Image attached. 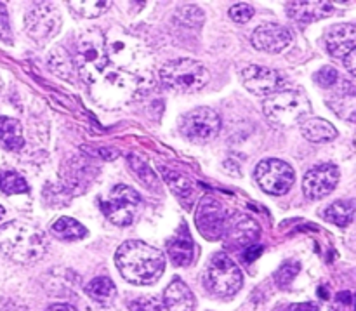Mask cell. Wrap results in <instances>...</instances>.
Wrapping results in <instances>:
<instances>
[{
    "label": "cell",
    "instance_id": "cell-1",
    "mask_svg": "<svg viewBox=\"0 0 356 311\" xmlns=\"http://www.w3.org/2000/svg\"><path fill=\"white\" fill-rule=\"evenodd\" d=\"M115 264L127 282L134 285H152L165 270L162 250L141 240H127L115 254Z\"/></svg>",
    "mask_w": 356,
    "mask_h": 311
},
{
    "label": "cell",
    "instance_id": "cell-2",
    "mask_svg": "<svg viewBox=\"0 0 356 311\" xmlns=\"http://www.w3.org/2000/svg\"><path fill=\"white\" fill-rule=\"evenodd\" d=\"M47 240L37 226L24 221H10L0 226V250L9 260L21 264H31L42 260Z\"/></svg>",
    "mask_w": 356,
    "mask_h": 311
},
{
    "label": "cell",
    "instance_id": "cell-3",
    "mask_svg": "<svg viewBox=\"0 0 356 311\" xmlns=\"http://www.w3.org/2000/svg\"><path fill=\"white\" fill-rule=\"evenodd\" d=\"M263 111L271 122L287 127L306 120L312 113V103L301 90L282 89L264 97Z\"/></svg>",
    "mask_w": 356,
    "mask_h": 311
},
{
    "label": "cell",
    "instance_id": "cell-4",
    "mask_svg": "<svg viewBox=\"0 0 356 311\" xmlns=\"http://www.w3.org/2000/svg\"><path fill=\"white\" fill-rule=\"evenodd\" d=\"M73 63L80 75L89 83H94L106 70L108 51L106 37L99 30H86L79 35Z\"/></svg>",
    "mask_w": 356,
    "mask_h": 311
},
{
    "label": "cell",
    "instance_id": "cell-5",
    "mask_svg": "<svg viewBox=\"0 0 356 311\" xmlns=\"http://www.w3.org/2000/svg\"><path fill=\"white\" fill-rule=\"evenodd\" d=\"M141 83L143 77L122 70H108L92 83V96L103 106H120L134 99Z\"/></svg>",
    "mask_w": 356,
    "mask_h": 311
},
{
    "label": "cell",
    "instance_id": "cell-6",
    "mask_svg": "<svg viewBox=\"0 0 356 311\" xmlns=\"http://www.w3.org/2000/svg\"><path fill=\"white\" fill-rule=\"evenodd\" d=\"M242 271L235 261L225 253H218L211 257L204 271V284L212 294L219 298H229L242 289Z\"/></svg>",
    "mask_w": 356,
    "mask_h": 311
},
{
    "label": "cell",
    "instance_id": "cell-7",
    "mask_svg": "<svg viewBox=\"0 0 356 311\" xmlns=\"http://www.w3.org/2000/svg\"><path fill=\"white\" fill-rule=\"evenodd\" d=\"M209 70L195 59H176L160 68V80L177 93H195L209 82Z\"/></svg>",
    "mask_w": 356,
    "mask_h": 311
},
{
    "label": "cell",
    "instance_id": "cell-8",
    "mask_svg": "<svg viewBox=\"0 0 356 311\" xmlns=\"http://www.w3.org/2000/svg\"><path fill=\"white\" fill-rule=\"evenodd\" d=\"M139 207H141L139 193L125 184H117L111 188L106 198L101 202L104 216L117 226L132 225L138 218Z\"/></svg>",
    "mask_w": 356,
    "mask_h": 311
},
{
    "label": "cell",
    "instance_id": "cell-9",
    "mask_svg": "<svg viewBox=\"0 0 356 311\" xmlns=\"http://www.w3.org/2000/svg\"><path fill=\"white\" fill-rule=\"evenodd\" d=\"M181 134L191 143H209L218 136L221 129V118L212 108L200 106L181 117Z\"/></svg>",
    "mask_w": 356,
    "mask_h": 311
},
{
    "label": "cell",
    "instance_id": "cell-10",
    "mask_svg": "<svg viewBox=\"0 0 356 311\" xmlns=\"http://www.w3.org/2000/svg\"><path fill=\"white\" fill-rule=\"evenodd\" d=\"M254 176L261 190L277 197L287 193L296 181L294 169L287 162L278 159H266L257 164Z\"/></svg>",
    "mask_w": 356,
    "mask_h": 311
},
{
    "label": "cell",
    "instance_id": "cell-11",
    "mask_svg": "<svg viewBox=\"0 0 356 311\" xmlns=\"http://www.w3.org/2000/svg\"><path fill=\"white\" fill-rule=\"evenodd\" d=\"M229 212L226 211L221 200L209 195L198 202L197 214H195V223L202 237L209 240H219L225 237L226 225H228Z\"/></svg>",
    "mask_w": 356,
    "mask_h": 311
},
{
    "label": "cell",
    "instance_id": "cell-12",
    "mask_svg": "<svg viewBox=\"0 0 356 311\" xmlns=\"http://www.w3.org/2000/svg\"><path fill=\"white\" fill-rule=\"evenodd\" d=\"M106 51L108 61L122 68V72L131 73V70H134L136 75V70H139L145 65L143 63V58L146 56L145 49L139 45V42L132 40L125 33H120V37H113L110 40L106 38Z\"/></svg>",
    "mask_w": 356,
    "mask_h": 311
},
{
    "label": "cell",
    "instance_id": "cell-13",
    "mask_svg": "<svg viewBox=\"0 0 356 311\" xmlns=\"http://www.w3.org/2000/svg\"><path fill=\"white\" fill-rule=\"evenodd\" d=\"M240 77H242V83L245 86L247 90L263 97H268L282 90L285 83V79L282 77L280 72L259 65H249L247 68L242 70Z\"/></svg>",
    "mask_w": 356,
    "mask_h": 311
},
{
    "label": "cell",
    "instance_id": "cell-14",
    "mask_svg": "<svg viewBox=\"0 0 356 311\" xmlns=\"http://www.w3.org/2000/svg\"><path fill=\"white\" fill-rule=\"evenodd\" d=\"M24 26L35 40H47L54 37L56 31L61 26V14L52 3H42V6L33 7L26 14Z\"/></svg>",
    "mask_w": 356,
    "mask_h": 311
},
{
    "label": "cell",
    "instance_id": "cell-15",
    "mask_svg": "<svg viewBox=\"0 0 356 311\" xmlns=\"http://www.w3.org/2000/svg\"><path fill=\"white\" fill-rule=\"evenodd\" d=\"M339 183V169L334 164H320L306 173L302 180V191L312 200L327 197Z\"/></svg>",
    "mask_w": 356,
    "mask_h": 311
},
{
    "label": "cell",
    "instance_id": "cell-16",
    "mask_svg": "<svg viewBox=\"0 0 356 311\" xmlns=\"http://www.w3.org/2000/svg\"><path fill=\"white\" fill-rule=\"evenodd\" d=\"M292 44V33L287 26L278 23H264L254 30L252 45L259 51L277 54Z\"/></svg>",
    "mask_w": 356,
    "mask_h": 311
},
{
    "label": "cell",
    "instance_id": "cell-17",
    "mask_svg": "<svg viewBox=\"0 0 356 311\" xmlns=\"http://www.w3.org/2000/svg\"><path fill=\"white\" fill-rule=\"evenodd\" d=\"M257 237H259V226L252 218L240 212L229 214L225 237H222L228 246L249 247L252 246V242H256Z\"/></svg>",
    "mask_w": 356,
    "mask_h": 311
},
{
    "label": "cell",
    "instance_id": "cell-18",
    "mask_svg": "<svg viewBox=\"0 0 356 311\" xmlns=\"http://www.w3.org/2000/svg\"><path fill=\"white\" fill-rule=\"evenodd\" d=\"M325 45L334 58H346L356 49V24L341 23L330 26L325 33Z\"/></svg>",
    "mask_w": 356,
    "mask_h": 311
},
{
    "label": "cell",
    "instance_id": "cell-19",
    "mask_svg": "<svg viewBox=\"0 0 356 311\" xmlns=\"http://www.w3.org/2000/svg\"><path fill=\"white\" fill-rule=\"evenodd\" d=\"M162 299L167 311H195V308H197L195 294L181 278H174L167 285Z\"/></svg>",
    "mask_w": 356,
    "mask_h": 311
},
{
    "label": "cell",
    "instance_id": "cell-20",
    "mask_svg": "<svg viewBox=\"0 0 356 311\" xmlns=\"http://www.w3.org/2000/svg\"><path fill=\"white\" fill-rule=\"evenodd\" d=\"M334 7L329 2H289L287 14L298 23H312V21L332 14Z\"/></svg>",
    "mask_w": 356,
    "mask_h": 311
},
{
    "label": "cell",
    "instance_id": "cell-21",
    "mask_svg": "<svg viewBox=\"0 0 356 311\" xmlns=\"http://www.w3.org/2000/svg\"><path fill=\"white\" fill-rule=\"evenodd\" d=\"M167 256L170 257L174 266H190V264L193 263L195 246L186 230H183L181 233L174 235L172 239L167 242Z\"/></svg>",
    "mask_w": 356,
    "mask_h": 311
},
{
    "label": "cell",
    "instance_id": "cell-22",
    "mask_svg": "<svg viewBox=\"0 0 356 311\" xmlns=\"http://www.w3.org/2000/svg\"><path fill=\"white\" fill-rule=\"evenodd\" d=\"M329 106L339 115L341 118L356 124V89L344 83L337 89L329 99Z\"/></svg>",
    "mask_w": 356,
    "mask_h": 311
},
{
    "label": "cell",
    "instance_id": "cell-23",
    "mask_svg": "<svg viewBox=\"0 0 356 311\" xmlns=\"http://www.w3.org/2000/svg\"><path fill=\"white\" fill-rule=\"evenodd\" d=\"M299 125H301L302 136L312 143L332 141V139L337 136L336 127H334L330 122L323 120V118H318V117H308Z\"/></svg>",
    "mask_w": 356,
    "mask_h": 311
},
{
    "label": "cell",
    "instance_id": "cell-24",
    "mask_svg": "<svg viewBox=\"0 0 356 311\" xmlns=\"http://www.w3.org/2000/svg\"><path fill=\"white\" fill-rule=\"evenodd\" d=\"M23 127L13 117H0V146L9 152H16L23 146Z\"/></svg>",
    "mask_w": 356,
    "mask_h": 311
},
{
    "label": "cell",
    "instance_id": "cell-25",
    "mask_svg": "<svg viewBox=\"0 0 356 311\" xmlns=\"http://www.w3.org/2000/svg\"><path fill=\"white\" fill-rule=\"evenodd\" d=\"M51 233L56 239L65 240V242H75V240L83 239L87 235V230L82 223L65 216V218H59L52 223Z\"/></svg>",
    "mask_w": 356,
    "mask_h": 311
},
{
    "label": "cell",
    "instance_id": "cell-26",
    "mask_svg": "<svg viewBox=\"0 0 356 311\" xmlns=\"http://www.w3.org/2000/svg\"><path fill=\"white\" fill-rule=\"evenodd\" d=\"M356 211L355 202L348 200H337L334 204H330L329 207H325L323 211V218L327 219L332 225L339 226V228H346L351 221H353V216Z\"/></svg>",
    "mask_w": 356,
    "mask_h": 311
},
{
    "label": "cell",
    "instance_id": "cell-27",
    "mask_svg": "<svg viewBox=\"0 0 356 311\" xmlns=\"http://www.w3.org/2000/svg\"><path fill=\"white\" fill-rule=\"evenodd\" d=\"M86 294L99 305H108L117 296V287L108 277H97L86 285Z\"/></svg>",
    "mask_w": 356,
    "mask_h": 311
},
{
    "label": "cell",
    "instance_id": "cell-28",
    "mask_svg": "<svg viewBox=\"0 0 356 311\" xmlns=\"http://www.w3.org/2000/svg\"><path fill=\"white\" fill-rule=\"evenodd\" d=\"M160 170H162V176L163 180H165L167 186H169L181 200H188V198L193 195V183H191V180H188L183 174L176 173V170L172 169H167V167L163 166H160Z\"/></svg>",
    "mask_w": 356,
    "mask_h": 311
},
{
    "label": "cell",
    "instance_id": "cell-29",
    "mask_svg": "<svg viewBox=\"0 0 356 311\" xmlns=\"http://www.w3.org/2000/svg\"><path fill=\"white\" fill-rule=\"evenodd\" d=\"M129 166H131V169L134 170L136 177H138V180L141 181V183L145 184L148 190L159 191V188H160L159 176L153 173V169L145 162V160H141L139 157H136V155H131L129 157Z\"/></svg>",
    "mask_w": 356,
    "mask_h": 311
},
{
    "label": "cell",
    "instance_id": "cell-30",
    "mask_svg": "<svg viewBox=\"0 0 356 311\" xmlns=\"http://www.w3.org/2000/svg\"><path fill=\"white\" fill-rule=\"evenodd\" d=\"M0 191L3 195L26 193L28 183L16 170H3V173H0Z\"/></svg>",
    "mask_w": 356,
    "mask_h": 311
},
{
    "label": "cell",
    "instance_id": "cell-31",
    "mask_svg": "<svg viewBox=\"0 0 356 311\" xmlns=\"http://www.w3.org/2000/svg\"><path fill=\"white\" fill-rule=\"evenodd\" d=\"M110 3L108 2H99V0H83V2H70V7L75 10L76 14H80L82 17L87 19H94V17L101 16L104 10L108 9Z\"/></svg>",
    "mask_w": 356,
    "mask_h": 311
},
{
    "label": "cell",
    "instance_id": "cell-32",
    "mask_svg": "<svg viewBox=\"0 0 356 311\" xmlns=\"http://www.w3.org/2000/svg\"><path fill=\"white\" fill-rule=\"evenodd\" d=\"M299 271H301V264L298 261H287L275 273V282L278 284V287H289L294 282V278L299 275Z\"/></svg>",
    "mask_w": 356,
    "mask_h": 311
},
{
    "label": "cell",
    "instance_id": "cell-33",
    "mask_svg": "<svg viewBox=\"0 0 356 311\" xmlns=\"http://www.w3.org/2000/svg\"><path fill=\"white\" fill-rule=\"evenodd\" d=\"M129 310L131 311H167L163 299L159 296H146V298H138L134 301H129Z\"/></svg>",
    "mask_w": 356,
    "mask_h": 311
},
{
    "label": "cell",
    "instance_id": "cell-34",
    "mask_svg": "<svg viewBox=\"0 0 356 311\" xmlns=\"http://www.w3.org/2000/svg\"><path fill=\"white\" fill-rule=\"evenodd\" d=\"M339 80L341 75L334 66H323V68H320L315 75V82L318 83L320 87H323V89H334V87L339 83Z\"/></svg>",
    "mask_w": 356,
    "mask_h": 311
},
{
    "label": "cell",
    "instance_id": "cell-35",
    "mask_svg": "<svg viewBox=\"0 0 356 311\" xmlns=\"http://www.w3.org/2000/svg\"><path fill=\"white\" fill-rule=\"evenodd\" d=\"M254 16V7L250 3H235L229 7V17L236 23H247Z\"/></svg>",
    "mask_w": 356,
    "mask_h": 311
},
{
    "label": "cell",
    "instance_id": "cell-36",
    "mask_svg": "<svg viewBox=\"0 0 356 311\" xmlns=\"http://www.w3.org/2000/svg\"><path fill=\"white\" fill-rule=\"evenodd\" d=\"M0 40H10L9 14L3 3H0Z\"/></svg>",
    "mask_w": 356,
    "mask_h": 311
},
{
    "label": "cell",
    "instance_id": "cell-37",
    "mask_svg": "<svg viewBox=\"0 0 356 311\" xmlns=\"http://www.w3.org/2000/svg\"><path fill=\"white\" fill-rule=\"evenodd\" d=\"M261 254H263V246L252 244V246L245 247V250H243V260H245V263H254L257 257H261Z\"/></svg>",
    "mask_w": 356,
    "mask_h": 311
},
{
    "label": "cell",
    "instance_id": "cell-38",
    "mask_svg": "<svg viewBox=\"0 0 356 311\" xmlns=\"http://www.w3.org/2000/svg\"><path fill=\"white\" fill-rule=\"evenodd\" d=\"M344 66L348 68V72L353 73V75L356 77V49L355 51H351L350 54L344 58Z\"/></svg>",
    "mask_w": 356,
    "mask_h": 311
},
{
    "label": "cell",
    "instance_id": "cell-39",
    "mask_svg": "<svg viewBox=\"0 0 356 311\" xmlns=\"http://www.w3.org/2000/svg\"><path fill=\"white\" fill-rule=\"evenodd\" d=\"M287 311H320L318 306L313 305V303H299V305L289 306Z\"/></svg>",
    "mask_w": 356,
    "mask_h": 311
},
{
    "label": "cell",
    "instance_id": "cell-40",
    "mask_svg": "<svg viewBox=\"0 0 356 311\" xmlns=\"http://www.w3.org/2000/svg\"><path fill=\"white\" fill-rule=\"evenodd\" d=\"M47 311H76L75 306L68 305V303H58V305L49 306Z\"/></svg>",
    "mask_w": 356,
    "mask_h": 311
},
{
    "label": "cell",
    "instance_id": "cell-41",
    "mask_svg": "<svg viewBox=\"0 0 356 311\" xmlns=\"http://www.w3.org/2000/svg\"><path fill=\"white\" fill-rule=\"evenodd\" d=\"M337 298H339V301H343V303H351V294H350V292H341V294L337 296Z\"/></svg>",
    "mask_w": 356,
    "mask_h": 311
},
{
    "label": "cell",
    "instance_id": "cell-42",
    "mask_svg": "<svg viewBox=\"0 0 356 311\" xmlns=\"http://www.w3.org/2000/svg\"><path fill=\"white\" fill-rule=\"evenodd\" d=\"M3 214H6V211H3V207H2V205H0V219L3 218Z\"/></svg>",
    "mask_w": 356,
    "mask_h": 311
},
{
    "label": "cell",
    "instance_id": "cell-43",
    "mask_svg": "<svg viewBox=\"0 0 356 311\" xmlns=\"http://www.w3.org/2000/svg\"><path fill=\"white\" fill-rule=\"evenodd\" d=\"M353 145H355V150H356V136H355V141H353Z\"/></svg>",
    "mask_w": 356,
    "mask_h": 311
}]
</instances>
